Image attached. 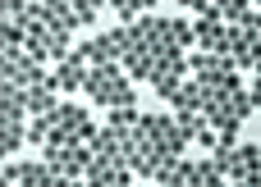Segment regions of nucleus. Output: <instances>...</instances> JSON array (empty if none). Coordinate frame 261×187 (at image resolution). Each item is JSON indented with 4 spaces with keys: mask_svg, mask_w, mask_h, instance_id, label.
I'll use <instances>...</instances> for the list:
<instances>
[{
    "mask_svg": "<svg viewBox=\"0 0 261 187\" xmlns=\"http://www.w3.org/2000/svg\"><path fill=\"white\" fill-rule=\"evenodd\" d=\"M83 87H87L101 105H115V110H119V105H133V87L124 82V73H119L115 64H96V69L83 78Z\"/></svg>",
    "mask_w": 261,
    "mask_h": 187,
    "instance_id": "nucleus-1",
    "label": "nucleus"
}]
</instances>
